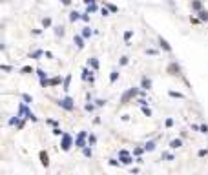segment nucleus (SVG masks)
Returning <instances> with one entry per match:
<instances>
[{
    "label": "nucleus",
    "instance_id": "c03bdc74",
    "mask_svg": "<svg viewBox=\"0 0 208 175\" xmlns=\"http://www.w3.org/2000/svg\"><path fill=\"white\" fill-rule=\"evenodd\" d=\"M95 102H97V106H104V104H106V100H102V99H99V100H95Z\"/></svg>",
    "mask_w": 208,
    "mask_h": 175
},
{
    "label": "nucleus",
    "instance_id": "3c124183",
    "mask_svg": "<svg viewBox=\"0 0 208 175\" xmlns=\"http://www.w3.org/2000/svg\"><path fill=\"white\" fill-rule=\"evenodd\" d=\"M88 15H89V13H86V15H82V20H84V22H89V17H88Z\"/></svg>",
    "mask_w": 208,
    "mask_h": 175
},
{
    "label": "nucleus",
    "instance_id": "20e7f679",
    "mask_svg": "<svg viewBox=\"0 0 208 175\" xmlns=\"http://www.w3.org/2000/svg\"><path fill=\"white\" fill-rule=\"evenodd\" d=\"M86 137L88 131H79L77 139H75V148H86Z\"/></svg>",
    "mask_w": 208,
    "mask_h": 175
},
{
    "label": "nucleus",
    "instance_id": "58836bf2",
    "mask_svg": "<svg viewBox=\"0 0 208 175\" xmlns=\"http://www.w3.org/2000/svg\"><path fill=\"white\" fill-rule=\"evenodd\" d=\"M139 104H141V106H148V100L146 99H139Z\"/></svg>",
    "mask_w": 208,
    "mask_h": 175
},
{
    "label": "nucleus",
    "instance_id": "5701e85b",
    "mask_svg": "<svg viewBox=\"0 0 208 175\" xmlns=\"http://www.w3.org/2000/svg\"><path fill=\"white\" fill-rule=\"evenodd\" d=\"M69 82H71V75H68V77L64 78V91L69 90Z\"/></svg>",
    "mask_w": 208,
    "mask_h": 175
},
{
    "label": "nucleus",
    "instance_id": "9b49d317",
    "mask_svg": "<svg viewBox=\"0 0 208 175\" xmlns=\"http://www.w3.org/2000/svg\"><path fill=\"white\" fill-rule=\"evenodd\" d=\"M60 82H62V77H53V78L47 80V88H50V86H57Z\"/></svg>",
    "mask_w": 208,
    "mask_h": 175
},
{
    "label": "nucleus",
    "instance_id": "c9c22d12",
    "mask_svg": "<svg viewBox=\"0 0 208 175\" xmlns=\"http://www.w3.org/2000/svg\"><path fill=\"white\" fill-rule=\"evenodd\" d=\"M84 108H86V111H93V110H95V106H93V104H89V102H88Z\"/></svg>",
    "mask_w": 208,
    "mask_h": 175
},
{
    "label": "nucleus",
    "instance_id": "79ce46f5",
    "mask_svg": "<svg viewBox=\"0 0 208 175\" xmlns=\"http://www.w3.org/2000/svg\"><path fill=\"white\" fill-rule=\"evenodd\" d=\"M108 9L112 11V13H117V8H115V6H112V4H108Z\"/></svg>",
    "mask_w": 208,
    "mask_h": 175
},
{
    "label": "nucleus",
    "instance_id": "f257e3e1",
    "mask_svg": "<svg viewBox=\"0 0 208 175\" xmlns=\"http://www.w3.org/2000/svg\"><path fill=\"white\" fill-rule=\"evenodd\" d=\"M57 104L62 108V110H66V111H73V110H75V102H73V99H71V97L59 99V100H57Z\"/></svg>",
    "mask_w": 208,
    "mask_h": 175
},
{
    "label": "nucleus",
    "instance_id": "aec40b11",
    "mask_svg": "<svg viewBox=\"0 0 208 175\" xmlns=\"http://www.w3.org/2000/svg\"><path fill=\"white\" fill-rule=\"evenodd\" d=\"M91 35H93V31L89 29V28H84V29H82V37H84V38H89Z\"/></svg>",
    "mask_w": 208,
    "mask_h": 175
},
{
    "label": "nucleus",
    "instance_id": "4be33fe9",
    "mask_svg": "<svg viewBox=\"0 0 208 175\" xmlns=\"http://www.w3.org/2000/svg\"><path fill=\"white\" fill-rule=\"evenodd\" d=\"M82 153H84V157H91L93 155V151H91V148H82Z\"/></svg>",
    "mask_w": 208,
    "mask_h": 175
},
{
    "label": "nucleus",
    "instance_id": "37998d69",
    "mask_svg": "<svg viewBox=\"0 0 208 175\" xmlns=\"http://www.w3.org/2000/svg\"><path fill=\"white\" fill-rule=\"evenodd\" d=\"M201 133H208V126H206V124L201 126Z\"/></svg>",
    "mask_w": 208,
    "mask_h": 175
},
{
    "label": "nucleus",
    "instance_id": "393cba45",
    "mask_svg": "<svg viewBox=\"0 0 208 175\" xmlns=\"http://www.w3.org/2000/svg\"><path fill=\"white\" fill-rule=\"evenodd\" d=\"M168 95H170V97H173V99H183V97H184L183 93H179V91H170Z\"/></svg>",
    "mask_w": 208,
    "mask_h": 175
},
{
    "label": "nucleus",
    "instance_id": "de8ad7c7",
    "mask_svg": "<svg viewBox=\"0 0 208 175\" xmlns=\"http://www.w3.org/2000/svg\"><path fill=\"white\" fill-rule=\"evenodd\" d=\"M47 124H51V126H59V122H57V120H51V119L47 120Z\"/></svg>",
    "mask_w": 208,
    "mask_h": 175
},
{
    "label": "nucleus",
    "instance_id": "bb28decb",
    "mask_svg": "<svg viewBox=\"0 0 208 175\" xmlns=\"http://www.w3.org/2000/svg\"><path fill=\"white\" fill-rule=\"evenodd\" d=\"M88 73H91V71H89L88 68H84V69H82V78H84V80H88L89 77H91V75H88Z\"/></svg>",
    "mask_w": 208,
    "mask_h": 175
},
{
    "label": "nucleus",
    "instance_id": "423d86ee",
    "mask_svg": "<svg viewBox=\"0 0 208 175\" xmlns=\"http://www.w3.org/2000/svg\"><path fill=\"white\" fill-rule=\"evenodd\" d=\"M73 44L77 46V49H82V48H84V37H79L77 35V37L73 38Z\"/></svg>",
    "mask_w": 208,
    "mask_h": 175
},
{
    "label": "nucleus",
    "instance_id": "a211bd4d",
    "mask_svg": "<svg viewBox=\"0 0 208 175\" xmlns=\"http://www.w3.org/2000/svg\"><path fill=\"white\" fill-rule=\"evenodd\" d=\"M199 20H203V22H208V11H199Z\"/></svg>",
    "mask_w": 208,
    "mask_h": 175
},
{
    "label": "nucleus",
    "instance_id": "09e8293b",
    "mask_svg": "<svg viewBox=\"0 0 208 175\" xmlns=\"http://www.w3.org/2000/svg\"><path fill=\"white\" fill-rule=\"evenodd\" d=\"M102 15H104V17H108V15H110V9H106V8H102Z\"/></svg>",
    "mask_w": 208,
    "mask_h": 175
},
{
    "label": "nucleus",
    "instance_id": "39448f33",
    "mask_svg": "<svg viewBox=\"0 0 208 175\" xmlns=\"http://www.w3.org/2000/svg\"><path fill=\"white\" fill-rule=\"evenodd\" d=\"M18 115H20V117L26 115V119H29V120H33V122H37V117H35L33 113H31V111L24 106V104H20V108H18Z\"/></svg>",
    "mask_w": 208,
    "mask_h": 175
},
{
    "label": "nucleus",
    "instance_id": "c85d7f7f",
    "mask_svg": "<svg viewBox=\"0 0 208 175\" xmlns=\"http://www.w3.org/2000/svg\"><path fill=\"white\" fill-rule=\"evenodd\" d=\"M142 113H144L146 117H151V110H150L148 106H142Z\"/></svg>",
    "mask_w": 208,
    "mask_h": 175
},
{
    "label": "nucleus",
    "instance_id": "1a4fd4ad",
    "mask_svg": "<svg viewBox=\"0 0 208 175\" xmlns=\"http://www.w3.org/2000/svg\"><path fill=\"white\" fill-rule=\"evenodd\" d=\"M181 146H183V140H181V139L170 140V148H172V150H177V148H181Z\"/></svg>",
    "mask_w": 208,
    "mask_h": 175
},
{
    "label": "nucleus",
    "instance_id": "2f4dec72",
    "mask_svg": "<svg viewBox=\"0 0 208 175\" xmlns=\"http://www.w3.org/2000/svg\"><path fill=\"white\" fill-rule=\"evenodd\" d=\"M95 11H97V6L95 4H89L88 6V13H95Z\"/></svg>",
    "mask_w": 208,
    "mask_h": 175
},
{
    "label": "nucleus",
    "instance_id": "a878e982",
    "mask_svg": "<svg viewBox=\"0 0 208 175\" xmlns=\"http://www.w3.org/2000/svg\"><path fill=\"white\" fill-rule=\"evenodd\" d=\"M22 99H24V102H26V104H31V102H33V97H29L27 93H24V95H22Z\"/></svg>",
    "mask_w": 208,
    "mask_h": 175
},
{
    "label": "nucleus",
    "instance_id": "dca6fc26",
    "mask_svg": "<svg viewBox=\"0 0 208 175\" xmlns=\"http://www.w3.org/2000/svg\"><path fill=\"white\" fill-rule=\"evenodd\" d=\"M88 66L91 69H99V60H97V58H89L88 60Z\"/></svg>",
    "mask_w": 208,
    "mask_h": 175
},
{
    "label": "nucleus",
    "instance_id": "b1692460",
    "mask_svg": "<svg viewBox=\"0 0 208 175\" xmlns=\"http://www.w3.org/2000/svg\"><path fill=\"white\" fill-rule=\"evenodd\" d=\"M42 55H44V51L42 49H37V51L31 53V58H38V57H42Z\"/></svg>",
    "mask_w": 208,
    "mask_h": 175
},
{
    "label": "nucleus",
    "instance_id": "2eb2a0df",
    "mask_svg": "<svg viewBox=\"0 0 208 175\" xmlns=\"http://www.w3.org/2000/svg\"><path fill=\"white\" fill-rule=\"evenodd\" d=\"M159 44H161V48L164 49V51H172V48H170V44L168 42H166V40L161 37V38H159Z\"/></svg>",
    "mask_w": 208,
    "mask_h": 175
},
{
    "label": "nucleus",
    "instance_id": "ea45409f",
    "mask_svg": "<svg viewBox=\"0 0 208 175\" xmlns=\"http://www.w3.org/2000/svg\"><path fill=\"white\" fill-rule=\"evenodd\" d=\"M22 73H33V69L29 68V66H26V68H22Z\"/></svg>",
    "mask_w": 208,
    "mask_h": 175
},
{
    "label": "nucleus",
    "instance_id": "864d4df0",
    "mask_svg": "<svg viewBox=\"0 0 208 175\" xmlns=\"http://www.w3.org/2000/svg\"><path fill=\"white\" fill-rule=\"evenodd\" d=\"M84 4H88V6L89 4H95V0H84Z\"/></svg>",
    "mask_w": 208,
    "mask_h": 175
},
{
    "label": "nucleus",
    "instance_id": "412c9836",
    "mask_svg": "<svg viewBox=\"0 0 208 175\" xmlns=\"http://www.w3.org/2000/svg\"><path fill=\"white\" fill-rule=\"evenodd\" d=\"M55 35H57V37H64V28H62V26H57V28H55Z\"/></svg>",
    "mask_w": 208,
    "mask_h": 175
},
{
    "label": "nucleus",
    "instance_id": "7ed1b4c3",
    "mask_svg": "<svg viewBox=\"0 0 208 175\" xmlns=\"http://www.w3.org/2000/svg\"><path fill=\"white\" fill-rule=\"evenodd\" d=\"M137 93H139V90H137V88H130L128 91H124V93H122V97H121V102H122V104H126L130 99H133V97L137 95Z\"/></svg>",
    "mask_w": 208,
    "mask_h": 175
},
{
    "label": "nucleus",
    "instance_id": "8fccbe9b",
    "mask_svg": "<svg viewBox=\"0 0 208 175\" xmlns=\"http://www.w3.org/2000/svg\"><path fill=\"white\" fill-rule=\"evenodd\" d=\"M146 53H148V55H157L155 49H146Z\"/></svg>",
    "mask_w": 208,
    "mask_h": 175
},
{
    "label": "nucleus",
    "instance_id": "6e6552de",
    "mask_svg": "<svg viewBox=\"0 0 208 175\" xmlns=\"http://www.w3.org/2000/svg\"><path fill=\"white\" fill-rule=\"evenodd\" d=\"M192 9L193 11H203V2H201V0H192Z\"/></svg>",
    "mask_w": 208,
    "mask_h": 175
},
{
    "label": "nucleus",
    "instance_id": "cd10ccee",
    "mask_svg": "<svg viewBox=\"0 0 208 175\" xmlns=\"http://www.w3.org/2000/svg\"><path fill=\"white\" fill-rule=\"evenodd\" d=\"M142 151H144V148H135V150H133V155H135V157H141Z\"/></svg>",
    "mask_w": 208,
    "mask_h": 175
},
{
    "label": "nucleus",
    "instance_id": "f704fd0d",
    "mask_svg": "<svg viewBox=\"0 0 208 175\" xmlns=\"http://www.w3.org/2000/svg\"><path fill=\"white\" fill-rule=\"evenodd\" d=\"M197 155H199V157H206V155H208V150H199Z\"/></svg>",
    "mask_w": 208,
    "mask_h": 175
},
{
    "label": "nucleus",
    "instance_id": "4c0bfd02",
    "mask_svg": "<svg viewBox=\"0 0 208 175\" xmlns=\"http://www.w3.org/2000/svg\"><path fill=\"white\" fill-rule=\"evenodd\" d=\"M173 126V119H166V128H172Z\"/></svg>",
    "mask_w": 208,
    "mask_h": 175
},
{
    "label": "nucleus",
    "instance_id": "9d476101",
    "mask_svg": "<svg viewBox=\"0 0 208 175\" xmlns=\"http://www.w3.org/2000/svg\"><path fill=\"white\" fill-rule=\"evenodd\" d=\"M40 162H42V166H50V159H47L46 151H40Z\"/></svg>",
    "mask_w": 208,
    "mask_h": 175
},
{
    "label": "nucleus",
    "instance_id": "ddd939ff",
    "mask_svg": "<svg viewBox=\"0 0 208 175\" xmlns=\"http://www.w3.org/2000/svg\"><path fill=\"white\" fill-rule=\"evenodd\" d=\"M119 160L122 164H131V162H133V159H131L130 155H119Z\"/></svg>",
    "mask_w": 208,
    "mask_h": 175
},
{
    "label": "nucleus",
    "instance_id": "6ab92c4d",
    "mask_svg": "<svg viewBox=\"0 0 208 175\" xmlns=\"http://www.w3.org/2000/svg\"><path fill=\"white\" fill-rule=\"evenodd\" d=\"M117 78H119V71H117V69H113V71H112V75H110V82L113 84Z\"/></svg>",
    "mask_w": 208,
    "mask_h": 175
},
{
    "label": "nucleus",
    "instance_id": "4468645a",
    "mask_svg": "<svg viewBox=\"0 0 208 175\" xmlns=\"http://www.w3.org/2000/svg\"><path fill=\"white\" fill-rule=\"evenodd\" d=\"M168 71H172V75H179V71H181V69H179V66L173 62V64L168 66Z\"/></svg>",
    "mask_w": 208,
    "mask_h": 175
},
{
    "label": "nucleus",
    "instance_id": "f03ea898",
    "mask_svg": "<svg viewBox=\"0 0 208 175\" xmlns=\"http://www.w3.org/2000/svg\"><path fill=\"white\" fill-rule=\"evenodd\" d=\"M71 146H73L71 135H69V133H64V135H62V142H60L62 151H69V150H71Z\"/></svg>",
    "mask_w": 208,
    "mask_h": 175
},
{
    "label": "nucleus",
    "instance_id": "473e14b6",
    "mask_svg": "<svg viewBox=\"0 0 208 175\" xmlns=\"http://www.w3.org/2000/svg\"><path fill=\"white\" fill-rule=\"evenodd\" d=\"M88 142H89V144L93 146V144L97 142V137H95V135H89V137H88Z\"/></svg>",
    "mask_w": 208,
    "mask_h": 175
},
{
    "label": "nucleus",
    "instance_id": "72a5a7b5",
    "mask_svg": "<svg viewBox=\"0 0 208 175\" xmlns=\"http://www.w3.org/2000/svg\"><path fill=\"white\" fill-rule=\"evenodd\" d=\"M42 24H44V28H50V26H51V18H44Z\"/></svg>",
    "mask_w": 208,
    "mask_h": 175
},
{
    "label": "nucleus",
    "instance_id": "0eeeda50",
    "mask_svg": "<svg viewBox=\"0 0 208 175\" xmlns=\"http://www.w3.org/2000/svg\"><path fill=\"white\" fill-rule=\"evenodd\" d=\"M141 88H142V90H150V88H151V80H150L148 77H142V80H141Z\"/></svg>",
    "mask_w": 208,
    "mask_h": 175
},
{
    "label": "nucleus",
    "instance_id": "a19ab883",
    "mask_svg": "<svg viewBox=\"0 0 208 175\" xmlns=\"http://www.w3.org/2000/svg\"><path fill=\"white\" fill-rule=\"evenodd\" d=\"M128 64V57H122L121 58V66H126Z\"/></svg>",
    "mask_w": 208,
    "mask_h": 175
},
{
    "label": "nucleus",
    "instance_id": "a18cd8bd",
    "mask_svg": "<svg viewBox=\"0 0 208 175\" xmlns=\"http://www.w3.org/2000/svg\"><path fill=\"white\" fill-rule=\"evenodd\" d=\"M192 130H193V131H201V126H197V124H192Z\"/></svg>",
    "mask_w": 208,
    "mask_h": 175
},
{
    "label": "nucleus",
    "instance_id": "603ef678",
    "mask_svg": "<svg viewBox=\"0 0 208 175\" xmlns=\"http://www.w3.org/2000/svg\"><path fill=\"white\" fill-rule=\"evenodd\" d=\"M62 4H64V6H69V4H71V0H62Z\"/></svg>",
    "mask_w": 208,
    "mask_h": 175
},
{
    "label": "nucleus",
    "instance_id": "f8f14e48",
    "mask_svg": "<svg viewBox=\"0 0 208 175\" xmlns=\"http://www.w3.org/2000/svg\"><path fill=\"white\" fill-rule=\"evenodd\" d=\"M154 150H155V140H148L144 144V151H154Z\"/></svg>",
    "mask_w": 208,
    "mask_h": 175
},
{
    "label": "nucleus",
    "instance_id": "e433bc0d",
    "mask_svg": "<svg viewBox=\"0 0 208 175\" xmlns=\"http://www.w3.org/2000/svg\"><path fill=\"white\" fill-rule=\"evenodd\" d=\"M119 162H121V160H117V159H110V164H112V166H119Z\"/></svg>",
    "mask_w": 208,
    "mask_h": 175
},
{
    "label": "nucleus",
    "instance_id": "49530a36",
    "mask_svg": "<svg viewBox=\"0 0 208 175\" xmlns=\"http://www.w3.org/2000/svg\"><path fill=\"white\" fill-rule=\"evenodd\" d=\"M11 69H13V68H11V66H2V71H8V73H9Z\"/></svg>",
    "mask_w": 208,
    "mask_h": 175
},
{
    "label": "nucleus",
    "instance_id": "c756f323",
    "mask_svg": "<svg viewBox=\"0 0 208 175\" xmlns=\"http://www.w3.org/2000/svg\"><path fill=\"white\" fill-rule=\"evenodd\" d=\"M163 159H166V160H173L175 157H173V153H163Z\"/></svg>",
    "mask_w": 208,
    "mask_h": 175
},
{
    "label": "nucleus",
    "instance_id": "7c9ffc66",
    "mask_svg": "<svg viewBox=\"0 0 208 175\" xmlns=\"http://www.w3.org/2000/svg\"><path fill=\"white\" fill-rule=\"evenodd\" d=\"M131 35H133V31H130V29H128L126 33H124V40H126V42H128V40L131 38Z\"/></svg>",
    "mask_w": 208,
    "mask_h": 175
},
{
    "label": "nucleus",
    "instance_id": "f3484780",
    "mask_svg": "<svg viewBox=\"0 0 208 175\" xmlns=\"http://www.w3.org/2000/svg\"><path fill=\"white\" fill-rule=\"evenodd\" d=\"M79 18H82L80 13H77V11H71V13H69V20H71V22H77Z\"/></svg>",
    "mask_w": 208,
    "mask_h": 175
}]
</instances>
